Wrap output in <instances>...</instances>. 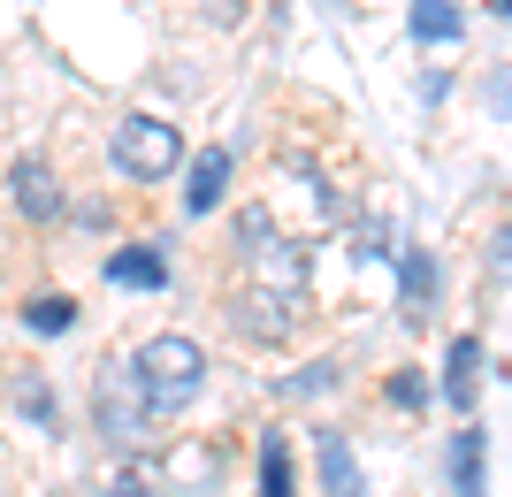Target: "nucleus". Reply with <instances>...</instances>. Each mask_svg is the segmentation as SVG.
<instances>
[{
    "mask_svg": "<svg viewBox=\"0 0 512 497\" xmlns=\"http://www.w3.org/2000/svg\"><path fill=\"white\" fill-rule=\"evenodd\" d=\"M314 467L329 497H360V459H352V436L344 429H314Z\"/></svg>",
    "mask_w": 512,
    "mask_h": 497,
    "instance_id": "obj_5",
    "label": "nucleus"
},
{
    "mask_svg": "<svg viewBox=\"0 0 512 497\" xmlns=\"http://www.w3.org/2000/svg\"><path fill=\"white\" fill-rule=\"evenodd\" d=\"M146 421H153V413H146V398H138V383H130V375H123V383L107 375V383H100V429L123 436V444H138Z\"/></svg>",
    "mask_w": 512,
    "mask_h": 497,
    "instance_id": "obj_7",
    "label": "nucleus"
},
{
    "mask_svg": "<svg viewBox=\"0 0 512 497\" xmlns=\"http://www.w3.org/2000/svg\"><path fill=\"white\" fill-rule=\"evenodd\" d=\"M8 199H16L23 222H62V176H54V161L23 153L16 169H8Z\"/></svg>",
    "mask_w": 512,
    "mask_h": 497,
    "instance_id": "obj_3",
    "label": "nucleus"
},
{
    "mask_svg": "<svg viewBox=\"0 0 512 497\" xmlns=\"http://www.w3.org/2000/svg\"><path fill=\"white\" fill-rule=\"evenodd\" d=\"M237 230H245V238H253V245H260V238H268V230H276V222L260 215V207H245V215H237ZM253 245H245V253H253Z\"/></svg>",
    "mask_w": 512,
    "mask_h": 497,
    "instance_id": "obj_19",
    "label": "nucleus"
},
{
    "mask_svg": "<svg viewBox=\"0 0 512 497\" xmlns=\"http://www.w3.org/2000/svg\"><path fill=\"white\" fill-rule=\"evenodd\" d=\"M490 452H482V429H459L451 436V490L459 497H490Z\"/></svg>",
    "mask_w": 512,
    "mask_h": 497,
    "instance_id": "obj_10",
    "label": "nucleus"
},
{
    "mask_svg": "<svg viewBox=\"0 0 512 497\" xmlns=\"http://www.w3.org/2000/svg\"><path fill=\"white\" fill-rule=\"evenodd\" d=\"M260 497H291V444L283 436L260 444Z\"/></svg>",
    "mask_w": 512,
    "mask_h": 497,
    "instance_id": "obj_15",
    "label": "nucleus"
},
{
    "mask_svg": "<svg viewBox=\"0 0 512 497\" xmlns=\"http://www.w3.org/2000/svg\"><path fill=\"white\" fill-rule=\"evenodd\" d=\"M207 23H222V31H230V23H245V0H207Z\"/></svg>",
    "mask_w": 512,
    "mask_h": 497,
    "instance_id": "obj_20",
    "label": "nucleus"
},
{
    "mask_svg": "<svg viewBox=\"0 0 512 497\" xmlns=\"http://www.w3.org/2000/svg\"><path fill=\"white\" fill-rule=\"evenodd\" d=\"M413 39H428V46H444V39H459L467 31V16H459V0H413Z\"/></svg>",
    "mask_w": 512,
    "mask_h": 497,
    "instance_id": "obj_13",
    "label": "nucleus"
},
{
    "mask_svg": "<svg viewBox=\"0 0 512 497\" xmlns=\"http://www.w3.org/2000/svg\"><path fill=\"white\" fill-rule=\"evenodd\" d=\"M253 260H260V283H268V291H291V299L306 291V245L299 238H276V230H268V238L253 245Z\"/></svg>",
    "mask_w": 512,
    "mask_h": 497,
    "instance_id": "obj_8",
    "label": "nucleus"
},
{
    "mask_svg": "<svg viewBox=\"0 0 512 497\" xmlns=\"http://www.w3.org/2000/svg\"><path fill=\"white\" fill-rule=\"evenodd\" d=\"M23 322L39 329V337H62V329H77V299H62V291H39V299L23 306Z\"/></svg>",
    "mask_w": 512,
    "mask_h": 497,
    "instance_id": "obj_14",
    "label": "nucleus"
},
{
    "mask_svg": "<svg viewBox=\"0 0 512 497\" xmlns=\"http://www.w3.org/2000/svg\"><path fill=\"white\" fill-rule=\"evenodd\" d=\"M176 153H184V138H176V123H161V115H123V123H115V169L138 176V184L176 176Z\"/></svg>",
    "mask_w": 512,
    "mask_h": 497,
    "instance_id": "obj_2",
    "label": "nucleus"
},
{
    "mask_svg": "<svg viewBox=\"0 0 512 497\" xmlns=\"http://www.w3.org/2000/svg\"><path fill=\"white\" fill-rule=\"evenodd\" d=\"M474 383H482V337H459L451 345V375H444V398L459 413H474Z\"/></svg>",
    "mask_w": 512,
    "mask_h": 497,
    "instance_id": "obj_12",
    "label": "nucleus"
},
{
    "mask_svg": "<svg viewBox=\"0 0 512 497\" xmlns=\"http://www.w3.org/2000/svg\"><path fill=\"white\" fill-rule=\"evenodd\" d=\"M130 383H138V398H146L153 421H169V413H184L199 398V383H207V352L169 329V337H153V345L130 360Z\"/></svg>",
    "mask_w": 512,
    "mask_h": 497,
    "instance_id": "obj_1",
    "label": "nucleus"
},
{
    "mask_svg": "<svg viewBox=\"0 0 512 497\" xmlns=\"http://www.w3.org/2000/svg\"><path fill=\"white\" fill-rule=\"evenodd\" d=\"M383 398H390V406H428V383H421V375H390Z\"/></svg>",
    "mask_w": 512,
    "mask_h": 497,
    "instance_id": "obj_18",
    "label": "nucleus"
},
{
    "mask_svg": "<svg viewBox=\"0 0 512 497\" xmlns=\"http://www.w3.org/2000/svg\"><path fill=\"white\" fill-rule=\"evenodd\" d=\"M390 253H398V245H390V230H383V222H367L360 238H352V260H390Z\"/></svg>",
    "mask_w": 512,
    "mask_h": 497,
    "instance_id": "obj_17",
    "label": "nucleus"
},
{
    "mask_svg": "<svg viewBox=\"0 0 512 497\" xmlns=\"http://www.w3.org/2000/svg\"><path fill=\"white\" fill-rule=\"evenodd\" d=\"M230 169H237V153H230V146H207V153L192 161V184H184V207H192V215H214V207L230 199Z\"/></svg>",
    "mask_w": 512,
    "mask_h": 497,
    "instance_id": "obj_6",
    "label": "nucleus"
},
{
    "mask_svg": "<svg viewBox=\"0 0 512 497\" xmlns=\"http://www.w3.org/2000/svg\"><path fill=\"white\" fill-rule=\"evenodd\" d=\"M107 497H146V482H130V475H123V482H107Z\"/></svg>",
    "mask_w": 512,
    "mask_h": 497,
    "instance_id": "obj_21",
    "label": "nucleus"
},
{
    "mask_svg": "<svg viewBox=\"0 0 512 497\" xmlns=\"http://www.w3.org/2000/svg\"><path fill=\"white\" fill-rule=\"evenodd\" d=\"M16 413L31 421V429H54V413H62V406H54V390H46L39 375H23V383H16Z\"/></svg>",
    "mask_w": 512,
    "mask_h": 497,
    "instance_id": "obj_16",
    "label": "nucleus"
},
{
    "mask_svg": "<svg viewBox=\"0 0 512 497\" xmlns=\"http://www.w3.org/2000/svg\"><path fill=\"white\" fill-rule=\"evenodd\" d=\"M398 283H406V314H413V322H428V306H436V260H428L421 245L398 253Z\"/></svg>",
    "mask_w": 512,
    "mask_h": 497,
    "instance_id": "obj_11",
    "label": "nucleus"
},
{
    "mask_svg": "<svg viewBox=\"0 0 512 497\" xmlns=\"http://www.w3.org/2000/svg\"><path fill=\"white\" fill-rule=\"evenodd\" d=\"M230 322L245 329V337H291V329H299V306H291V291H268V283H260V291H245V299L230 306Z\"/></svg>",
    "mask_w": 512,
    "mask_h": 497,
    "instance_id": "obj_4",
    "label": "nucleus"
},
{
    "mask_svg": "<svg viewBox=\"0 0 512 497\" xmlns=\"http://www.w3.org/2000/svg\"><path fill=\"white\" fill-rule=\"evenodd\" d=\"M107 283H123V291H161V283H169V253H161V245H123V253H107Z\"/></svg>",
    "mask_w": 512,
    "mask_h": 497,
    "instance_id": "obj_9",
    "label": "nucleus"
}]
</instances>
